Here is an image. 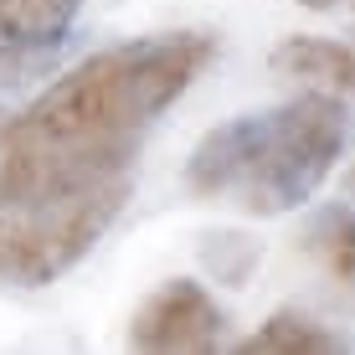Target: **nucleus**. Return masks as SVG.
<instances>
[{
    "label": "nucleus",
    "instance_id": "f257e3e1",
    "mask_svg": "<svg viewBox=\"0 0 355 355\" xmlns=\"http://www.w3.org/2000/svg\"><path fill=\"white\" fill-rule=\"evenodd\" d=\"M211 57V31H155L62 72L0 129V206L67 201L129 180L134 155Z\"/></svg>",
    "mask_w": 355,
    "mask_h": 355
},
{
    "label": "nucleus",
    "instance_id": "f03ea898",
    "mask_svg": "<svg viewBox=\"0 0 355 355\" xmlns=\"http://www.w3.org/2000/svg\"><path fill=\"white\" fill-rule=\"evenodd\" d=\"M350 108L309 88L288 103L252 108L206 129L186 160V186L242 216H284L309 206L350 150Z\"/></svg>",
    "mask_w": 355,
    "mask_h": 355
},
{
    "label": "nucleus",
    "instance_id": "7ed1b4c3",
    "mask_svg": "<svg viewBox=\"0 0 355 355\" xmlns=\"http://www.w3.org/2000/svg\"><path fill=\"white\" fill-rule=\"evenodd\" d=\"M134 180H114L67 201L42 206H0V284L16 288H46L62 273H72L98 248L114 216L124 211Z\"/></svg>",
    "mask_w": 355,
    "mask_h": 355
},
{
    "label": "nucleus",
    "instance_id": "20e7f679",
    "mask_svg": "<svg viewBox=\"0 0 355 355\" xmlns=\"http://www.w3.org/2000/svg\"><path fill=\"white\" fill-rule=\"evenodd\" d=\"M227 335V309L211 299L196 278H170L134 309L129 350L170 355V350H216Z\"/></svg>",
    "mask_w": 355,
    "mask_h": 355
},
{
    "label": "nucleus",
    "instance_id": "39448f33",
    "mask_svg": "<svg viewBox=\"0 0 355 355\" xmlns=\"http://www.w3.org/2000/svg\"><path fill=\"white\" fill-rule=\"evenodd\" d=\"M273 72L293 78L304 88L324 93H355V42H335V36H284L273 46Z\"/></svg>",
    "mask_w": 355,
    "mask_h": 355
},
{
    "label": "nucleus",
    "instance_id": "423d86ee",
    "mask_svg": "<svg viewBox=\"0 0 355 355\" xmlns=\"http://www.w3.org/2000/svg\"><path fill=\"white\" fill-rule=\"evenodd\" d=\"M83 0H0V57L46 52L72 31Z\"/></svg>",
    "mask_w": 355,
    "mask_h": 355
},
{
    "label": "nucleus",
    "instance_id": "0eeeda50",
    "mask_svg": "<svg viewBox=\"0 0 355 355\" xmlns=\"http://www.w3.org/2000/svg\"><path fill=\"white\" fill-rule=\"evenodd\" d=\"M304 252L324 268L329 284H340L355 299V206H320V211L304 222Z\"/></svg>",
    "mask_w": 355,
    "mask_h": 355
},
{
    "label": "nucleus",
    "instance_id": "6e6552de",
    "mask_svg": "<svg viewBox=\"0 0 355 355\" xmlns=\"http://www.w3.org/2000/svg\"><path fill=\"white\" fill-rule=\"evenodd\" d=\"M242 355H335V350H350V340L340 335V329L320 324L314 314L304 309H278L273 320L263 329H252L248 340H237Z\"/></svg>",
    "mask_w": 355,
    "mask_h": 355
},
{
    "label": "nucleus",
    "instance_id": "1a4fd4ad",
    "mask_svg": "<svg viewBox=\"0 0 355 355\" xmlns=\"http://www.w3.org/2000/svg\"><path fill=\"white\" fill-rule=\"evenodd\" d=\"M299 6H309V10H345V6H355V0H299Z\"/></svg>",
    "mask_w": 355,
    "mask_h": 355
},
{
    "label": "nucleus",
    "instance_id": "9d476101",
    "mask_svg": "<svg viewBox=\"0 0 355 355\" xmlns=\"http://www.w3.org/2000/svg\"><path fill=\"white\" fill-rule=\"evenodd\" d=\"M345 196H350V206H355V165H350V175H345Z\"/></svg>",
    "mask_w": 355,
    "mask_h": 355
}]
</instances>
